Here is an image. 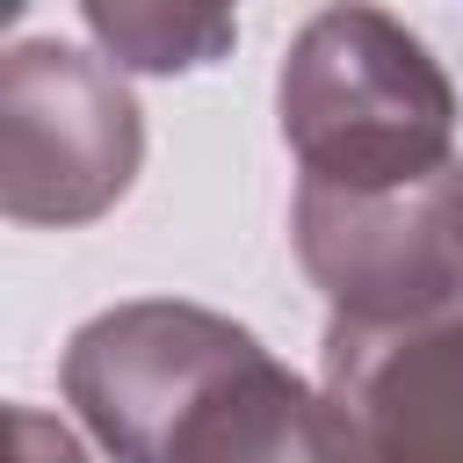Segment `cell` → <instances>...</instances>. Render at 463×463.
Segmentation results:
<instances>
[{
	"mask_svg": "<svg viewBox=\"0 0 463 463\" xmlns=\"http://www.w3.org/2000/svg\"><path fill=\"white\" fill-rule=\"evenodd\" d=\"M145 123L101 58L29 36L0 65V210L14 224H87L137 181Z\"/></svg>",
	"mask_w": 463,
	"mask_h": 463,
	"instance_id": "3957f363",
	"label": "cell"
},
{
	"mask_svg": "<svg viewBox=\"0 0 463 463\" xmlns=\"http://www.w3.org/2000/svg\"><path fill=\"white\" fill-rule=\"evenodd\" d=\"M7 434H14V463H87V449L36 405H14L7 412Z\"/></svg>",
	"mask_w": 463,
	"mask_h": 463,
	"instance_id": "52a82bcc",
	"label": "cell"
},
{
	"mask_svg": "<svg viewBox=\"0 0 463 463\" xmlns=\"http://www.w3.org/2000/svg\"><path fill=\"white\" fill-rule=\"evenodd\" d=\"M347 463H463V304L405 326H326Z\"/></svg>",
	"mask_w": 463,
	"mask_h": 463,
	"instance_id": "5b68a950",
	"label": "cell"
},
{
	"mask_svg": "<svg viewBox=\"0 0 463 463\" xmlns=\"http://www.w3.org/2000/svg\"><path fill=\"white\" fill-rule=\"evenodd\" d=\"M297 260L340 326L463 304V166L412 188H297Z\"/></svg>",
	"mask_w": 463,
	"mask_h": 463,
	"instance_id": "277c9868",
	"label": "cell"
},
{
	"mask_svg": "<svg viewBox=\"0 0 463 463\" xmlns=\"http://www.w3.org/2000/svg\"><path fill=\"white\" fill-rule=\"evenodd\" d=\"M65 398L116 463H340V412L246 326L137 297L65 347Z\"/></svg>",
	"mask_w": 463,
	"mask_h": 463,
	"instance_id": "6da1fadb",
	"label": "cell"
},
{
	"mask_svg": "<svg viewBox=\"0 0 463 463\" xmlns=\"http://www.w3.org/2000/svg\"><path fill=\"white\" fill-rule=\"evenodd\" d=\"M275 116L318 188H412L449 174L456 145L449 72L369 0H333L289 36Z\"/></svg>",
	"mask_w": 463,
	"mask_h": 463,
	"instance_id": "7a4b0ae2",
	"label": "cell"
},
{
	"mask_svg": "<svg viewBox=\"0 0 463 463\" xmlns=\"http://www.w3.org/2000/svg\"><path fill=\"white\" fill-rule=\"evenodd\" d=\"M116 72H203L239 43V0H80Z\"/></svg>",
	"mask_w": 463,
	"mask_h": 463,
	"instance_id": "8992f818",
	"label": "cell"
},
{
	"mask_svg": "<svg viewBox=\"0 0 463 463\" xmlns=\"http://www.w3.org/2000/svg\"><path fill=\"white\" fill-rule=\"evenodd\" d=\"M0 7H7V14H14V7H22V0H0Z\"/></svg>",
	"mask_w": 463,
	"mask_h": 463,
	"instance_id": "ba28073f",
	"label": "cell"
},
{
	"mask_svg": "<svg viewBox=\"0 0 463 463\" xmlns=\"http://www.w3.org/2000/svg\"><path fill=\"white\" fill-rule=\"evenodd\" d=\"M340 463H347V434H340Z\"/></svg>",
	"mask_w": 463,
	"mask_h": 463,
	"instance_id": "9c48e42d",
	"label": "cell"
}]
</instances>
